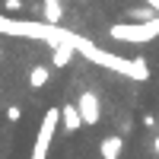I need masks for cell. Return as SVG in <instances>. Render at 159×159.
I'll return each mask as SVG.
<instances>
[{
	"mask_svg": "<svg viewBox=\"0 0 159 159\" xmlns=\"http://www.w3.org/2000/svg\"><path fill=\"white\" fill-rule=\"evenodd\" d=\"M61 124V108H51L42 115V127H38V140H35V150H32V159H48V150H51V140H54V130Z\"/></svg>",
	"mask_w": 159,
	"mask_h": 159,
	"instance_id": "obj_1",
	"label": "cell"
},
{
	"mask_svg": "<svg viewBox=\"0 0 159 159\" xmlns=\"http://www.w3.org/2000/svg\"><path fill=\"white\" fill-rule=\"evenodd\" d=\"M76 111L83 118V127H92V124L102 121V105H99V99L92 96V92H83V96L76 99Z\"/></svg>",
	"mask_w": 159,
	"mask_h": 159,
	"instance_id": "obj_2",
	"label": "cell"
},
{
	"mask_svg": "<svg viewBox=\"0 0 159 159\" xmlns=\"http://www.w3.org/2000/svg\"><path fill=\"white\" fill-rule=\"evenodd\" d=\"M61 127L67 130V134H76V130L83 127V118L76 111V102H64L61 105Z\"/></svg>",
	"mask_w": 159,
	"mask_h": 159,
	"instance_id": "obj_3",
	"label": "cell"
},
{
	"mask_svg": "<svg viewBox=\"0 0 159 159\" xmlns=\"http://www.w3.org/2000/svg\"><path fill=\"white\" fill-rule=\"evenodd\" d=\"M121 153H124V137L121 134H111V137L99 140V156L102 159H121Z\"/></svg>",
	"mask_w": 159,
	"mask_h": 159,
	"instance_id": "obj_4",
	"label": "cell"
},
{
	"mask_svg": "<svg viewBox=\"0 0 159 159\" xmlns=\"http://www.w3.org/2000/svg\"><path fill=\"white\" fill-rule=\"evenodd\" d=\"M51 83V67H32V73H29V86L32 89H42V86H48Z\"/></svg>",
	"mask_w": 159,
	"mask_h": 159,
	"instance_id": "obj_5",
	"label": "cell"
},
{
	"mask_svg": "<svg viewBox=\"0 0 159 159\" xmlns=\"http://www.w3.org/2000/svg\"><path fill=\"white\" fill-rule=\"evenodd\" d=\"M70 61H73V51L70 48H54V51H51V67H54V70H64V67H70Z\"/></svg>",
	"mask_w": 159,
	"mask_h": 159,
	"instance_id": "obj_6",
	"label": "cell"
},
{
	"mask_svg": "<svg viewBox=\"0 0 159 159\" xmlns=\"http://www.w3.org/2000/svg\"><path fill=\"white\" fill-rule=\"evenodd\" d=\"M42 13H45V19L51 25H57L61 16H64V10H61V0H42Z\"/></svg>",
	"mask_w": 159,
	"mask_h": 159,
	"instance_id": "obj_7",
	"label": "cell"
},
{
	"mask_svg": "<svg viewBox=\"0 0 159 159\" xmlns=\"http://www.w3.org/2000/svg\"><path fill=\"white\" fill-rule=\"evenodd\" d=\"M7 121H10V124H19V121H22V105H19V102H13L10 108H7Z\"/></svg>",
	"mask_w": 159,
	"mask_h": 159,
	"instance_id": "obj_8",
	"label": "cell"
},
{
	"mask_svg": "<svg viewBox=\"0 0 159 159\" xmlns=\"http://www.w3.org/2000/svg\"><path fill=\"white\" fill-rule=\"evenodd\" d=\"M127 19H140V22H150V19H153V10H127Z\"/></svg>",
	"mask_w": 159,
	"mask_h": 159,
	"instance_id": "obj_9",
	"label": "cell"
},
{
	"mask_svg": "<svg viewBox=\"0 0 159 159\" xmlns=\"http://www.w3.org/2000/svg\"><path fill=\"white\" fill-rule=\"evenodd\" d=\"M22 7H25L22 0H3V10L7 13H22Z\"/></svg>",
	"mask_w": 159,
	"mask_h": 159,
	"instance_id": "obj_10",
	"label": "cell"
},
{
	"mask_svg": "<svg viewBox=\"0 0 159 159\" xmlns=\"http://www.w3.org/2000/svg\"><path fill=\"white\" fill-rule=\"evenodd\" d=\"M153 153L159 156V137H153Z\"/></svg>",
	"mask_w": 159,
	"mask_h": 159,
	"instance_id": "obj_11",
	"label": "cell"
},
{
	"mask_svg": "<svg viewBox=\"0 0 159 159\" xmlns=\"http://www.w3.org/2000/svg\"><path fill=\"white\" fill-rule=\"evenodd\" d=\"M0 61H3V45H0Z\"/></svg>",
	"mask_w": 159,
	"mask_h": 159,
	"instance_id": "obj_12",
	"label": "cell"
}]
</instances>
